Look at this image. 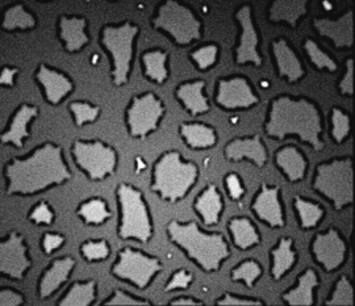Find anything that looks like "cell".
<instances>
[{"label":"cell","instance_id":"1","mask_svg":"<svg viewBox=\"0 0 355 306\" xmlns=\"http://www.w3.org/2000/svg\"><path fill=\"white\" fill-rule=\"evenodd\" d=\"M7 195L29 196L71 179L61 146L48 142L28 158H13L4 168Z\"/></svg>","mask_w":355,"mask_h":306},{"label":"cell","instance_id":"2","mask_svg":"<svg viewBox=\"0 0 355 306\" xmlns=\"http://www.w3.org/2000/svg\"><path fill=\"white\" fill-rule=\"evenodd\" d=\"M265 132L277 140L288 136H299L315 152H321L325 143L321 138L324 133L322 117L318 105L305 98L278 96L271 100Z\"/></svg>","mask_w":355,"mask_h":306},{"label":"cell","instance_id":"3","mask_svg":"<svg viewBox=\"0 0 355 306\" xmlns=\"http://www.w3.org/2000/svg\"><path fill=\"white\" fill-rule=\"evenodd\" d=\"M171 242L179 246L187 256L205 272H215L230 255V249L223 234L204 233L196 222L180 224L171 221L167 225Z\"/></svg>","mask_w":355,"mask_h":306},{"label":"cell","instance_id":"4","mask_svg":"<svg viewBox=\"0 0 355 306\" xmlns=\"http://www.w3.org/2000/svg\"><path fill=\"white\" fill-rule=\"evenodd\" d=\"M199 178V168L182 159L178 152H167L154 165L152 190L168 203L184 199Z\"/></svg>","mask_w":355,"mask_h":306},{"label":"cell","instance_id":"5","mask_svg":"<svg viewBox=\"0 0 355 306\" xmlns=\"http://www.w3.org/2000/svg\"><path fill=\"white\" fill-rule=\"evenodd\" d=\"M117 199L121 216L119 237L121 240L149 242L153 237L152 218L141 191L129 184H120Z\"/></svg>","mask_w":355,"mask_h":306},{"label":"cell","instance_id":"6","mask_svg":"<svg viewBox=\"0 0 355 306\" xmlns=\"http://www.w3.org/2000/svg\"><path fill=\"white\" fill-rule=\"evenodd\" d=\"M313 190L333 203L336 210L353 204V161L352 158L333 159L316 168Z\"/></svg>","mask_w":355,"mask_h":306},{"label":"cell","instance_id":"7","mask_svg":"<svg viewBox=\"0 0 355 306\" xmlns=\"http://www.w3.org/2000/svg\"><path fill=\"white\" fill-rule=\"evenodd\" d=\"M154 29L166 32L179 46H187L202 37V23L187 6L167 0L153 19Z\"/></svg>","mask_w":355,"mask_h":306},{"label":"cell","instance_id":"8","mask_svg":"<svg viewBox=\"0 0 355 306\" xmlns=\"http://www.w3.org/2000/svg\"><path fill=\"white\" fill-rule=\"evenodd\" d=\"M140 28L132 23L103 28V46L112 57V82L116 87L127 84L133 60V45Z\"/></svg>","mask_w":355,"mask_h":306},{"label":"cell","instance_id":"9","mask_svg":"<svg viewBox=\"0 0 355 306\" xmlns=\"http://www.w3.org/2000/svg\"><path fill=\"white\" fill-rule=\"evenodd\" d=\"M71 153L76 166L91 180H103L116 171L117 153L102 141H76Z\"/></svg>","mask_w":355,"mask_h":306},{"label":"cell","instance_id":"10","mask_svg":"<svg viewBox=\"0 0 355 306\" xmlns=\"http://www.w3.org/2000/svg\"><path fill=\"white\" fill-rule=\"evenodd\" d=\"M162 264L157 258L125 247L119 253V259L112 267V273L121 280H127L137 288H146L155 273L161 272Z\"/></svg>","mask_w":355,"mask_h":306},{"label":"cell","instance_id":"11","mask_svg":"<svg viewBox=\"0 0 355 306\" xmlns=\"http://www.w3.org/2000/svg\"><path fill=\"white\" fill-rule=\"evenodd\" d=\"M165 115V105L154 93L133 98L127 109V125L133 138H145L158 125Z\"/></svg>","mask_w":355,"mask_h":306},{"label":"cell","instance_id":"12","mask_svg":"<svg viewBox=\"0 0 355 306\" xmlns=\"http://www.w3.org/2000/svg\"><path fill=\"white\" fill-rule=\"evenodd\" d=\"M236 21L240 26L239 44L234 51V60L237 64H252L259 67L263 64L258 51V32L253 19V10L250 6H242L236 12Z\"/></svg>","mask_w":355,"mask_h":306},{"label":"cell","instance_id":"13","mask_svg":"<svg viewBox=\"0 0 355 306\" xmlns=\"http://www.w3.org/2000/svg\"><path fill=\"white\" fill-rule=\"evenodd\" d=\"M216 102L229 111L248 109L259 102V96L246 78H227L217 82Z\"/></svg>","mask_w":355,"mask_h":306},{"label":"cell","instance_id":"14","mask_svg":"<svg viewBox=\"0 0 355 306\" xmlns=\"http://www.w3.org/2000/svg\"><path fill=\"white\" fill-rule=\"evenodd\" d=\"M31 267L24 238L13 231L0 243V272L12 280H23Z\"/></svg>","mask_w":355,"mask_h":306},{"label":"cell","instance_id":"15","mask_svg":"<svg viewBox=\"0 0 355 306\" xmlns=\"http://www.w3.org/2000/svg\"><path fill=\"white\" fill-rule=\"evenodd\" d=\"M312 254L322 268L328 272L343 266L347 255V243L340 231L334 228L327 233H320L312 242Z\"/></svg>","mask_w":355,"mask_h":306},{"label":"cell","instance_id":"16","mask_svg":"<svg viewBox=\"0 0 355 306\" xmlns=\"http://www.w3.org/2000/svg\"><path fill=\"white\" fill-rule=\"evenodd\" d=\"M353 10H347L336 20L320 19L313 20V26L318 35L331 41L337 49H350L353 46Z\"/></svg>","mask_w":355,"mask_h":306},{"label":"cell","instance_id":"17","mask_svg":"<svg viewBox=\"0 0 355 306\" xmlns=\"http://www.w3.org/2000/svg\"><path fill=\"white\" fill-rule=\"evenodd\" d=\"M279 192L278 187H268L267 184H262L252 204L255 216L265 221L271 228H283L286 225Z\"/></svg>","mask_w":355,"mask_h":306},{"label":"cell","instance_id":"18","mask_svg":"<svg viewBox=\"0 0 355 306\" xmlns=\"http://www.w3.org/2000/svg\"><path fill=\"white\" fill-rule=\"evenodd\" d=\"M225 158L232 162L242 159L252 161L255 166H266L268 154L261 136L255 134L249 138H236L225 146Z\"/></svg>","mask_w":355,"mask_h":306},{"label":"cell","instance_id":"19","mask_svg":"<svg viewBox=\"0 0 355 306\" xmlns=\"http://www.w3.org/2000/svg\"><path fill=\"white\" fill-rule=\"evenodd\" d=\"M36 80L44 89L45 99L53 105L60 104L74 89V84L69 78L46 64L38 67Z\"/></svg>","mask_w":355,"mask_h":306},{"label":"cell","instance_id":"20","mask_svg":"<svg viewBox=\"0 0 355 306\" xmlns=\"http://www.w3.org/2000/svg\"><path fill=\"white\" fill-rule=\"evenodd\" d=\"M271 51L274 54L280 78H286L290 83H295L304 77V66L286 39H275L271 44Z\"/></svg>","mask_w":355,"mask_h":306},{"label":"cell","instance_id":"21","mask_svg":"<svg viewBox=\"0 0 355 306\" xmlns=\"http://www.w3.org/2000/svg\"><path fill=\"white\" fill-rule=\"evenodd\" d=\"M74 267L76 260L73 258L64 256L55 259L40 279L38 296L41 298H48L51 294H55L60 289V287L67 281Z\"/></svg>","mask_w":355,"mask_h":306},{"label":"cell","instance_id":"22","mask_svg":"<svg viewBox=\"0 0 355 306\" xmlns=\"http://www.w3.org/2000/svg\"><path fill=\"white\" fill-rule=\"evenodd\" d=\"M60 37L64 41V49L69 53L80 51L89 42L87 35V20L76 16H61Z\"/></svg>","mask_w":355,"mask_h":306},{"label":"cell","instance_id":"23","mask_svg":"<svg viewBox=\"0 0 355 306\" xmlns=\"http://www.w3.org/2000/svg\"><path fill=\"white\" fill-rule=\"evenodd\" d=\"M38 115V108L35 105H28L24 104L21 105L12 116V120L8 125L7 130L3 132L1 134V142L6 143H12L16 147H23V142L26 138L31 136L28 127L32 123L33 118H36Z\"/></svg>","mask_w":355,"mask_h":306},{"label":"cell","instance_id":"24","mask_svg":"<svg viewBox=\"0 0 355 306\" xmlns=\"http://www.w3.org/2000/svg\"><path fill=\"white\" fill-rule=\"evenodd\" d=\"M275 163L291 183H297L305 178L308 162L304 154L296 146H284L275 154Z\"/></svg>","mask_w":355,"mask_h":306},{"label":"cell","instance_id":"25","mask_svg":"<svg viewBox=\"0 0 355 306\" xmlns=\"http://www.w3.org/2000/svg\"><path fill=\"white\" fill-rule=\"evenodd\" d=\"M320 285L315 269L308 268L297 279V285L282 296L283 301L292 306H311L315 304V289Z\"/></svg>","mask_w":355,"mask_h":306},{"label":"cell","instance_id":"26","mask_svg":"<svg viewBox=\"0 0 355 306\" xmlns=\"http://www.w3.org/2000/svg\"><path fill=\"white\" fill-rule=\"evenodd\" d=\"M308 13L306 0H277L268 8V20L272 23H287L295 29L299 20Z\"/></svg>","mask_w":355,"mask_h":306},{"label":"cell","instance_id":"27","mask_svg":"<svg viewBox=\"0 0 355 306\" xmlns=\"http://www.w3.org/2000/svg\"><path fill=\"white\" fill-rule=\"evenodd\" d=\"M204 87L203 80H195L183 83L177 89L178 99L192 116L203 115L211 108L204 95Z\"/></svg>","mask_w":355,"mask_h":306},{"label":"cell","instance_id":"28","mask_svg":"<svg viewBox=\"0 0 355 306\" xmlns=\"http://www.w3.org/2000/svg\"><path fill=\"white\" fill-rule=\"evenodd\" d=\"M223 206V196L214 184H209L195 201V209L205 226H214L220 221Z\"/></svg>","mask_w":355,"mask_h":306},{"label":"cell","instance_id":"29","mask_svg":"<svg viewBox=\"0 0 355 306\" xmlns=\"http://www.w3.org/2000/svg\"><path fill=\"white\" fill-rule=\"evenodd\" d=\"M179 132L187 146L192 149H209L214 147L217 142L215 129L200 123L182 124Z\"/></svg>","mask_w":355,"mask_h":306},{"label":"cell","instance_id":"30","mask_svg":"<svg viewBox=\"0 0 355 306\" xmlns=\"http://www.w3.org/2000/svg\"><path fill=\"white\" fill-rule=\"evenodd\" d=\"M270 255L272 258L271 275L275 280H279L288 273L297 259L291 238H282L278 246L270 251Z\"/></svg>","mask_w":355,"mask_h":306},{"label":"cell","instance_id":"31","mask_svg":"<svg viewBox=\"0 0 355 306\" xmlns=\"http://www.w3.org/2000/svg\"><path fill=\"white\" fill-rule=\"evenodd\" d=\"M229 231L233 242L240 250H249L261 243V235L252 219L248 217L233 218L229 222Z\"/></svg>","mask_w":355,"mask_h":306},{"label":"cell","instance_id":"32","mask_svg":"<svg viewBox=\"0 0 355 306\" xmlns=\"http://www.w3.org/2000/svg\"><path fill=\"white\" fill-rule=\"evenodd\" d=\"M167 60L168 54L161 49L146 51L142 54V66L144 74L157 84L165 83L168 77L167 70Z\"/></svg>","mask_w":355,"mask_h":306},{"label":"cell","instance_id":"33","mask_svg":"<svg viewBox=\"0 0 355 306\" xmlns=\"http://www.w3.org/2000/svg\"><path fill=\"white\" fill-rule=\"evenodd\" d=\"M96 298V282L94 280L87 282H76L61 298L60 305L89 306Z\"/></svg>","mask_w":355,"mask_h":306},{"label":"cell","instance_id":"34","mask_svg":"<svg viewBox=\"0 0 355 306\" xmlns=\"http://www.w3.org/2000/svg\"><path fill=\"white\" fill-rule=\"evenodd\" d=\"M37 24L33 13L28 12L21 4H15L6 10L3 17V29L4 30H28L33 29Z\"/></svg>","mask_w":355,"mask_h":306},{"label":"cell","instance_id":"35","mask_svg":"<svg viewBox=\"0 0 355 306\" xmlns=\"http://www.w3.org/2000/svg\"><path fill=\"white\" fill-rule=\"evenodd\" d=\"M293 205L296 208L299 222L303 229H313L316 228L320 221L324 217L325 210L321 208V205L304 200L302 197H295Z\"/></svg>","mask_w":355,"mask_h":306},{"label":"cell","instance_id":"36","mask_svg":"<svg viewBox=\"0 0 355 306\" xmlns=\"http://www.w3.org/2000/svg\"><path fill=\"white\" fill-rule=\"evenodd\" d=\"M78 215L87 225H101L112 216L107 203L99 197L87 200L86 203L80 205L78 209Z\"/></svg>","mask_w":355,"mask_h":306},{"label":"cell","instance_id":"37","mask_svg":"<svg viewBox=\"0 0 355 306\" xmlns=\"http://www.w3.org/2000/svg\"><path fill=\"white\" fill-rule=\"evenodd\" d=\"M304 49L309 61L318 70H327L329 73H334L338 70V64L330 57L329 54L320 48L315 39H306L304 42Z\"/></svg>","mask_w":355,"mask_h":306},{"label":"cell","instance_id":"38","mask_svg":"<svg viewBox=\"0 0 355 306\" xmlns=\"http://www.w3.org/2000/svg\"><path fill=\"white\" fill-rule=\"evenodd\" d=\"M328 306H353L354 305V292L353 285L347 276H341L333 294L325 303Z\"/></svg>","mask_w":355,"mask_h":306},{"label":"cell","instance_id":"39","mask_svg":"<svg viewBox=\"0 0 355 306\" xmlns=\"http://www.w3.org/2000/svg\"><path fill=\"white\" fill-rule=\"evenodd\" d=\"M262 275V267L253 259L245 260L232 271V280L243 281L248 287H253L254 282Z\"/></svg>","mask_w":355,"mask_h":306},{"label":"cell","instance_id":"40","mask_svg":"<svg viewBox=\"0 0 355 306\" xmlns=\"http://www.w3.org/2000/svg\"><path fill=\"white\" fill-rule=\"evenodd\" d=\"M70 111L74 115L76 127L92 124L101 115V108L86 102H74L70 104Z\"/></svg>","mask_w":355,"mask_h":306},{"label":"cell","instance_id":"41","mask_svg":"<svg viewBox=\"0 0 355 306\" xmlns=\"http://www.w3.org/2000/svg\"><path fill=\"white\" fill-rule=\"evenodd\" d=\"M350 134V116L341 108L331 109V137L337 143H343Z\"/></svg>","mask_w":355,"mask_h":306},{"label":"cell","instance_id":"42","mask_svg":"<svg viewBox=\"0 0 355 306\" xmlns=\"http://www.w3.org/2000/svg\"><path fill=\"white\" fill-rule=\"evenodd\" d=\"M217 55H218V46L215 44L204 45L199 48L198 51H193L191 53V60L195 62V64L200 70H208L212 66H215L217 62Z\"/></svg>","mask_w":355,"mask_h":306},{"label":"cell","instance_id":"43","mask_svg":"<svg viewBox=\"0 0 355 306\" xmlns=\"http://www.w3.org/2000/svg\"><path fill=\"white\" fill-rule=\"evenodd\" d=\"M82 255L85 256L89 262H96L107 259L110 255V244L105 241H87L80 247Z\"/></svg>","mask_w":355,"mask_h":306},{"label":"cell","instance_id":"44","mask_svg":"<svg viewBox=\"0 0 355 306\" xmlns=\"http://www.w3.org/2000/svg\"><path fill=\"white\" fill-rule=\"evenodd\" d=\"M105 306H150L152 304L145 300L135 298L129 294H124L123 291L117 289L114 294L104 303Z\"/></svg>","mask_w":355,"mask_h":306},{"label":"cell","instance_id":"45","mask_svg":"<svg viewBox=\"0 0 355 306\" xmlns=\"http://www.w3.org/2000/svg\"><path fill=\"white\" fill-rule=\"evenodd\" d=\"M354 61L349 58L345 64V73L340 80L338 89L343 96H352L354 92Z\"/></svg>","mask_w":355,"mask_h":306},{"label":"cell","instance_id":"46","mask_svg":"<svg viewBox=\"0 0 355 306\" xmlns=\"http://www.w3.org/2000/svg\"><path fill=\"white\" fill-rule=\"evenodd\" d=\"M29 218L37 225H51L54 219V213L51 209V205L48 204L46 201H41L31 212Z\"/></svg>","mask_w":355,"mask_h":306},{"label":"cell","instance_id":"47","mask_svg":"<svg viewBox=\"0 0 355 306\" xmlns=\"http://www.w3.org/2000/svg\"><path fill=\"white\" fill-rule=\"evenodd\" d=\"M192 273L186 271V269H179L177 271L171 279L168 281V284L165 287L166 292H171L174 289H186L190 287L192 282Z\"/></svg>","mask_w":355,"mask_h":306},{"label":"cell","instance_id":"48","mask_svg":"<svg viewBox=\"0 0 355 306\" xmlns=\"http://www.w3.org/2000/svg\"><path fill=\"white\" fill-rule=\"evenodd\" d=\"M217 305L223 306H261L263 305L262 301L258 300H250V298H241V297H236L233 294H225L223 298H220L217 303Z\"/></svg>","mask_w":355,"mask_h":306},{"label":"cell","instance_id":"49","mask_svg":"<svg viewBox=\"0 0 355 306\" xmlns=\"http://www.w3.org/2000/svg\"><path fill=\"white\" fill-rule=\"evenodd\" d=\"M225 186L228 190L229 196L233 200H239L243 196V186H242L241 179L239 178L237 174H229L225 178Z\"/></svg>","mask_w":355,"mask_h":306},{"label":"cell","instance_id":"50","mask_svg":"<svg viewBox=\"0 0 355 306\" xmlns=\"http://www.w3.org/2000/svg\"><path fill=\"white\" fill-rule=\"evenodd\" d=\"M24 304V296L15 289L3 288L0 291V306H17Z\"/></svg>","mask_w":355,"mask_h":306},{"label":"cell","instance_id":"51","mask_svg":"<svg viewBox=\"0 0 355 306\" xmlns=\"http://www.w3.org/2000/svg\"><path fill=\"white\" fill-rule=\"evenodd\" d=\"M64 242V235L46 233L42 240V249L46 254H51L54 250H57Z\"/></svg>","mask_w":355,"mask_h":306},{"label":"cell","instance_id":"52","mask_svg":"<svg viewBox=\"0 0 355 306\" xmlns=\"http://www.w3.org/2000/svg\"><path fill=\"white\" fill-rule=\"evenodd\" d=\"M19 73L17 69H12V67H4L0 75V83L3 86L7 87H13V80H15V75Z\"/></svg>","mask_w":355,"mask_h":306},{"label":"cell","instance_id":"53","mask_svg":"<svg viewBox=\"0 0 355 306\" xmlns=\"http://www.w3.org/2000/svg\"><path fill=\"white\" fill-rule=\"evenodd\" d=\"M170 305L199 306L204 305V304L203 303H200V301L193 300V298H177V300L171 301Z\"/></svg>","mask_w":355,"mask_h":306}]
</instances>
